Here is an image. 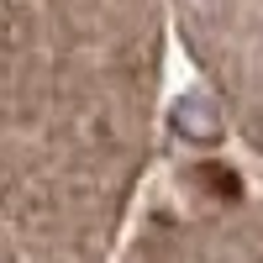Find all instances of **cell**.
<instances>
[{
    "mask_svg": "<svg viewBox=\"0 0 263 263\" xmlns=\"http://www.w3.org/2000/svg\"><path fill=\"white\" fill-rule=\"evenodd\" d=\"M174 126H179L190 142H216V137H221V121H216L211 100H179V105H174Z\"/></svg>",
    "mask_w": 263,
    "mask_h": 263,
    "instance_id": "cell-1",
    "label": "cell"
}]
</instances>
